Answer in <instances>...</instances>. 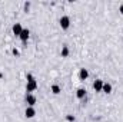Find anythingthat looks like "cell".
<instances>
[{"mask_svg":"<svg viewBox=\"0 0 123 122\" xmlns=\"http://www.w3.org/2000/svg\"><path fill=\"white\" fill-rule=\"evenodd\" d=\"M59 23H60V27L62 29H69V26H70V17L69 16H62L60 20H59Z\"/></svg>","mask_w":123,"mask_h":122,"instance_id":"1","label":"cell"},{"mask_svg":"<svg viewBox=\"0 0 123 122\" xmlns=\"http://www.w3.org/2000/svg\"><path fill=\"white\" fill-rule=\"evenodd\" d=\"M36 89H37V82H36V79H34V81H29L27 85H26L27 93H31V92H34Z\"/></svg>","mask_w":123,"mask_h":122,"instance_id":"2","label":"cell"},{"mask_svg":"<svg viewBox=\"0 0 123 122\" xmlns=\"http://www.w3.org/2000/svg\"><path fill=\"white\" fill-rule=\"evenodd\" d=\"M36 102H37V99H36V96H34L33 93H27V95H26V103H27L29 106H34Z\"/></svg>","mask_w":123,"mask_h":122,"instance_id":"3","label":"cell"},{"mask_svg":"<svg viewBox=\"0 0 123 122\" xmlns=\"http://www.w3.org/2000/svg\"><path fill=\"white\" fill-rule=\"evenodd\" d=\"M103 81L102 79H96L94 82H93V89L96 92H102V89H103Z\"/></svg>","mask_w":123,"mask_h":122,"instance_id":"4","label":"cell"},{"mask_svg":"<svg viewBox=\"0 0 123 122\" xmlns=\"http://www.w3.org/2000/svg\"><path fill=\"white\" fill-rule=\"evenodd\" d=\"M29 36H30V30H29V29H23L19 37H20V40H22V42H27Z\"/></svg>","mask_w":123,"mask_h":122,"instance_id":"5","label":"cell"},{"mask_svg":"<svg viewBox=\"0 0 123 122\" xmlns=\"http://www.w3.org/2000/svg\"><path fill=\"white\" fill-rule=\"evenodd\" d=\"M79 78H80V81H86L89 78V70L85 69V68H82L80 72H79Z\"/></svg>","mask_w":123,"mask_h":122,"instance_id":"6","label":"cell"},{"mask_svg":"<svg viewBox=\"0 0 123 122\" xmlns=\"http://www.w3.org/2000/svg\"><path fill=\"white\" fill-rule=\"evenodd\" d=\"M12 30H13V33H14L16 36H20V33H22V30H23V27H22L20 23H14L13 27H12Z\"/></svg>","mask_w":123,"mask_h":122,"instance_id":"7","label":"cell"},{"mask_svg":"<svg viewBox=\"0 0 123 122\" xmlns=\"http://www.w3.org/2000/svg\"><path fill=\"white\" fill-rule=\"evenodd\" d=\"M25 115H26V118H33V116L36 115L34 108H33V106H27V108H26V111H25Z\"/></svg>","mask_w":123,"mask_h":122,"instance_id":"8","label":"cell"},{"mask_svg":"<svg viewBox=\"0 0 123 122\" xmlns=\"http://www.w3.org/2000/svg\"><path fill=\"white\" fill-rule=\"evenodd\" d=\"M76 96H77L79 99H83V98L86 96V89H85V88H79V89L76 91Z\"/></svg>","mask_w":123,"mask_h":122,"instance_id":"9","label":"cell"},{"mask_svg":"<svg viewBox=\"0 0 123 122\" xmlns=\"http://www.w3.org/2000/svg\"><path fill=\"white\" fill-rule=\"evenodd\" d=\"M102 92L110 93V92H112V85H110V83H103V89H102Z\"/></svg>","mask_w":123,"mask_h":122,"instance_id":"10","label":"cell"},{"mask_svg":"<svg viewBox=\"0 0 123 122\" xmlns=\"http://www.w3.org/2000/svg\"><path fill=\"white\" fill-rule=\"evenodd\" d=\"M69 56V47L64 45L63 47H62V58H67Z\"/></svg>","mask_w":123,"mask_h":122,"instance_id":"11","label":"cell"},{"mask_svg":"<svg viewBox=\"0 0 123 122\" xmlns=\"http://www.w3.org/2000/svg\"><path fill=\"white\" fill-rule=\"evenodd\" d=\"M52 92H53L55 95H59V93L62 92L60 86H59V85H52Z\"/></svg>","mask_w":123,"mask_h":122,"instance_id":"12","label":"cell"},{"mask_svg":"<svg viewBox=\"0 0 123 122\" xmlns=\"http://www.w3.org/2000/svg\"><path fill=\"white\" fill-rule=\"evenodd\" d=\"M26 79H27V82H29V81H34V78H33L31 73H27V75H26Z\"/></svg>","mask_w":123,"mask_h":122,"instance_id":"13","label":"cell"},{"mask_svg":"<svg viewBox=\"0 0 123 122\" xmlns=\"http://www.w3.org/2000/svg\"><path fill=\"white\" fill-rule=\"evenodd\" d=\"M29 7H30V3H29V1H26V3H25V10L27 12V10H29Z\"/></svg>","mask_w":123,"mask_h":122,"instance_id":"14","label":"cell"},{"mask_svg":"<svg viewBox=\"0 0 123 122\" xmlns=\"http://www.w3.org/2000/svg\"><path fill=\"white\" fill-rule=\"evenodd\" d=\"M67 121H70V122H74V116H72V115H67Z\"/></svg>","mask_w":123,"mask_h":122,"instance_id":"15","label":"cell"},{"mask_svg":"<svg viewBox=\"0 0 123 122\" xmlns=\"http://www.w3.org/2000/svg\"><path fill=\"white\" fill-rule=\"evenodd\" d=\"M13 55H16V56H19V50H17V49H13Z\"/></svg>","mask_w":123,"mask_h":122,"instance_id":"16","label":"cell"},{"mask_svg":"<svg viewBox=\"0 0 123 122\" xmlns=\"http://www.w3.org/2000/svg\"><path fill=\"white\" fill-rule=\"evenodd\" d=\"M119 12L123 14V4H120V7H119Z\"/></svg>","mask_w":123,"mask_h":122,"instance_id":"17","label":"cell"}]
</instances>
